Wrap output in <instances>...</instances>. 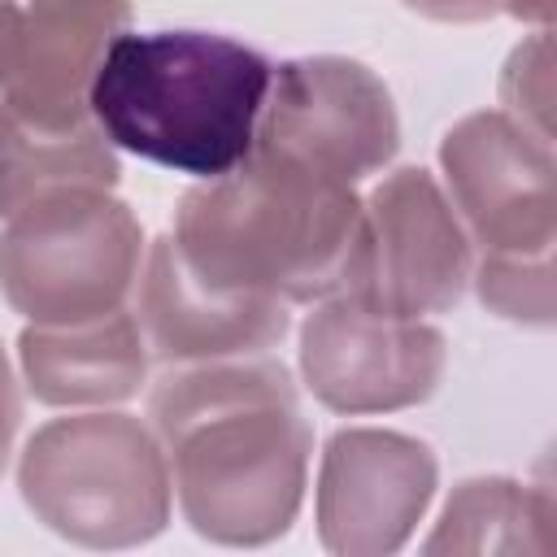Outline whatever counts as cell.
<instances>
[{
	"label": "cell",
	"mask_w": 557,
	"mask_h": 557,
	"mask_svg": "<svg viewBox=\"0 0 557 557\" xmlns=\"http://www.w3.org/2000/svg\"><path fill=\"white\" fill-rule=\"evenodd\" d=\"M170 487L196 535L257 548L300 513L309 474V422L278 361H187L148 396Z\"/></svg>",
	"instance_id": "cell-1"
},
{
	"label": "cell",
	"mask_w": 557,
	"mask_h": 557,
	"mask_svg": "<svg viewBox=\"0 0 557 557\" xmlns=\"http://www.w3.org/2000/svg\"><path fill=\"white\" fill-rule=\"evenodd\" d=\"M361 231L352 183L252 148L178 200L170 244L209 287L283 305L339 292Z\"/></svg>",
	"instance_id": "cell-2"
},
{
	"label": "cell",
	"mask_w": 557,
	"mask_h": 557,
	"mask_svg": "<svg viewBox=\"0 0 557 557\" xmlns=\"http://www.w3.org/2000/svg\"><path fill=\"white\" fill-rule=\"evenodd\" d=\"M270 74L274 65L231 35L122 30L91 78L87 109L113 148L218 178L252 152Z\"/></svg>",
	"instance_id": "cell-3"
},
{
	"label": "cell",
	"mask_w": 557,
	"mask_h": 557,
	"mask_svg": "<svg viewBox=\"0 0 557 557\" xmlns=\"http://www.w3.org/2000/svg\"><path fill=\"white\" fill-rule=\"evenodd\" d=\"M26 509L70 544L135 548L170 522V466L148 422L70 413L39 426L17 461Z\"/></svg>",
	"instance_id": "cell-4"
},
{
	"label": "cell",
	"mask_w": 557,
	"mask_h": 557,
	"mask_svg": "<svg viewBox=\"0 0 557 557\" xmlns=\"http://www.w3.org/2000/svg\"><path fill=\"white\" fill-rule=\"evenodd\" d=\"M113 187H61L0 231V296L39 326H70L126 309L144 265L135 213Z\"/></svg>",
	"instance_id": "cell-5"
},
{
	"label": "cell",
	"mask_w": 557,
	"mask_h": 557,
	"mask_svg": "<svg viewBox=\"0 0 557 557\" xmlns=\"http://www.w3.org/2000/svg\"><path fill=\"white\" fill-rule=\"evenodd\" d=\"M470 270V235L444 187L426 170L400 165L361 200V231L339 292L392 318H426L461 300Z\"/></svg>",
	"instance_id": "cell-6"
},
{
	"label": "cell",
	"mask_w": 557,
	"mask_h": 557,
	"mask_svg": "<svg viewBox=\"0 0 557 557\" xmlns=\"http://www.w3.org/2000/svg\"><path fill=\"white\" fill-rule=\"evenodd\" d=\"M252 148L300 161L326 178L361 183L400 148L392 91L348 57H292L274 65Z\"/></svg>",
	"instance_id": "cell-7"
},
{
	"label": "cell",
	"mask_w": 557,
	"mask_h": 557,
	"mask_svg": "<svg viewBox=\"0 0 557 557\" xmlns=\"http://www.w3.org/2000/svg\"><path fill=\"white\" fill-rule=\"evenodd\" d=\"M448 205L483 257H553L557 165L553 144L500 109L466 113L440 139Z\"/></svg>",
	"instance_id": "cell-8"
},
{
	"label": "cell",
	"mask_w": 557,
	"mask_h": 557,
	"mask_svg": "<svg viewBox=\"0 0 557 557\" xmlns=\"http://www.w3.org/2000/svg\"><path fill=\"white\" fill-rule=\"evenodd\" d=\"M448 366V339L422 318L379 313L344 292L300 326L305 387L335 413H392L435 396Z\"/></svg>",
	"instance_id": "cell-9"
},
{
	"label": "cell",
	"mask_w": 557,
	"mask_h": 557,
	"mask_svg": "<svg viewBox=\"0 0 557 557\" xmlns=\"http://www.w3.org/2000/svg\"><path fill=\"white\" fill-rule=\"evenodd\" d=\"M440 483L435 453L387 426H344L318 466V540L339 557L405 548Z\"/></svg>",
	"instance_id": "cell-10"
},
{
	"label": "cell",
	"mask_w": 557,
	"mask_h": 557,
	"mask_svg": "<svg viewBox=\"0 0 557 557\" xmlns=\"http://www.w3.org/2000/svg\"><path fill=\"white\" fill-rule=\"evenodd\" d=\"M131 296H135L131 313L144 331L148 357L165 366L252 357L278 344L292 326L283 300L239 296V292H222L196 278L174 252L170 235H161L148 248Z\"/></svg>",
	"instance_id": "cell-11"
},
{
	"label": "cell",
	"mask_w": 557,
	"mask_h": 557,
	"mask_svg": "<svg viewBox=\"0 0 557 557\" xmlns=\"http://www.w3.org/2000/svg\"><path fill=\"white\" fill-rule=\"evenodd\" d=\"M131 0H35L22 13L17 61L4 83V109L44 131L91 122L87 91L126 30Z\"/></svg>",
	"instance_id": "cell-12"
},
{
	"label": "cell",
	"mask_w": 557,
	"mask_h": 557,
	"mask_svg": "<svg viewBox=\"0 0 557 557\" xmlns=\"http://www.w3.org/2000/svg\"><path fill=\"white\" fill-rule=\"evenodd\" d=\"M22 379L35 400L61 409L117 405L139 392L148 374V344L131 309H113L104 318L39 326L30 322L17 335Z\"/></svg>",
	"instance_id": "cell-13"
},
{
	"label": "cell",
	"mask_w": 557,
	"mask_h": 557,
	"mask_svg": "<svg viewBox=\"0 0 557 557\" xmlns=\"http://www.w3.org/2000/svg\"><path fill=\"white\" fill-rule=\"evenodd\" d=\"M117 152L96 122L44 131L0 104V222L61 187H113Z\"/></svg>",
	"instance_id": "cell-14"
},
{
	"label": "cell",
	"mask_w": 557,
	"mask_h": 557,
	"mask_svg": "<svg viewBox=\"0 0 557 557\" xmlns=\"http://www.w3.org/2000/svg\"><path fill=\"white\" fill-rule=\"evenodd\" d=\"M426 553H548L553 548V492L500 474L466 479L453 487Z\"/></svg>",
	"instance_id": "cell-15"
},
{
	"label": "cell",
	"mask_w": 557,
	"mask_h": 557,
	"mask_svg": "<svg viewBox=\"0 0 557 557\" xmlns=\"http://www.w3.org/2000/svg\"><path fill=\"white\" fill-rule=\"evenodd\" d=\"M470 283L479 287V300L487 313L518 322V326H553L557 313V287H553V257H522V261H500V257H479L470 270Z\"/></svg>",
	"instance_id": "cell-16"
},
{
	"label": "cell",
	"mask_w": 557,
	"mask_h": 557,
	"mask_svg": "<svg viewBox=\"0 0 557 557\" xmlns=\"http://www.w3.org/2000/svg\"><path fill=\"white\" fill-rule=\"evenodd\" d=\"M500 113L522 122L531 135L553 144V44L548 30H535L522 39L500 74Z\"/></svg>",
	"instance_id": "cell-17"
},
{
	"label": "cell",
	"mask_w": 557,
	"mask_h": 557,
	"mask_svg": "<svg viewBox=\"0 0 557 557\" xmlns=\"http://www.w3.org/2000/svg\"><path fill=\"white\" fill-rule=\"evenodd\" d=\"M400 4L431 17V22H453V26L487 22V17L500 13V0H400Z\"/></svg>",
	"instance_id": "cell-18"
},
{
	"label": "cell",
	"mask_w": 557,
	"mask_h": 557,
	"mask_svg": "<svg viewBox=\"0 0 557 557\" xmlns=\"http://www.w3.org/2000/svg\"><path fill=\"white\" fill-rule=\"evenodd\" d=\"M17 422H22V400H17V379H13V366L4 357V344H0V474L9 466V453H13V435H17Z\"/></svg>",
	"instance_id": "cell-19"
},
{
	"label": "cell",
	"mask_w": 557,
	"mask_h": 557,
	"mask_svg": "<svg viewBox=\"0 0 557 557\" xmlns=\"http://www.w3.org/2000/svg\"><path fill=\"white\" fill-rule=\"evenodd\" d=\"M17 39H22V9L13 0H0V91H4L9 74H13Z\"/></svg>",
	"instance_id": "cell-20"
},
{
	"label": "cell",
	"mask_w": 557,
	"mask_h": 557,
	"mask_svg": "<svg viewBox=\"0 0 557 557\" xmlns=\"http://www.w3.org/2000/svg\"><path fill=\"white\" fill-rule=\"evenodd\" d=\"M500 9L518 22H531L535 30H548L553 22V0H500Z\"/></svg>",
	"instance_id": "cell-21"
}]
</instances>
